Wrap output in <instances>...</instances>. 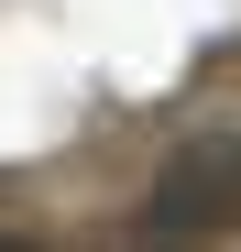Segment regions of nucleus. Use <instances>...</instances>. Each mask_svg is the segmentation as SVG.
<instances>
[{
    "mask_svg": "<svg viewBox=\"0 0 241 252\" xmlns=\"http://www.w3.org/2000/svg\"><path fill=\"white\" fill-rule=\"evenodd\" d=\"M230 230H241V143L230 132H197V143H176L165 164H153L143 241L153 252H219Z\"/></svg>",
    "mask_w": 241,
    "mask_h": 252,
    "instance_id": "nucleus-1",
    "label": "nucleus"
},
{
    "mask_svg": "<svg viewBox=\"0 0 241 252\" xmlns=\"http://www.w3.org/2000/svg\"><path fill=\"white\" fill-rule=\"evenodd\" d=\"M0 252H22V241H0Z\"/></svg>",
    "mask_w": 241,
    "mask_h": 252,
    "instance_id": "nucleus-2",
    "label": "nucleus"
}]
</instances>
